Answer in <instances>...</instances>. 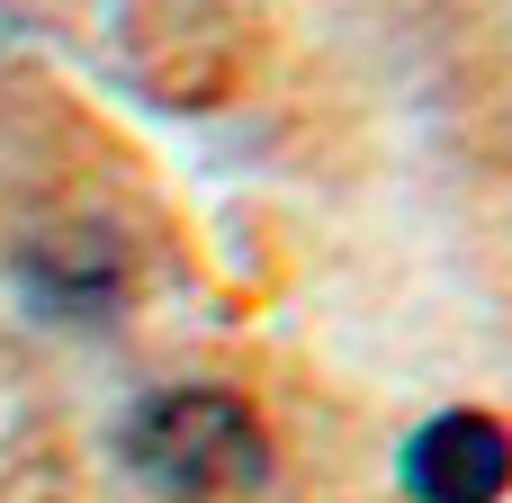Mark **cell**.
I'll return each mask as SVG.
<instances>
[{
	"mask_svg": "<svg viewBox=\"0 0 512 503\" xmlns=\"http://www.w3.org/2000/svg\"><path fill=\"white\" fill-rule=\"evenodd\" d=\"M18 288H27V306L54 315V324H108V315L126 306L135 270H126V243H117L108 225H45V234L18 252Z\"/></svg>",
	"mask_w": 512,
	"mask_h": 503,
	"instance_id": "7a4b0ae2",
	"label": "cell"
},
{
	"mask_svg": "<svg viewBox=\"0 0 512 503\" xmlns=\"http://www.w3.org/2000/svg\"><path fill=\"white\" fill-rule=\"evenodd\" d=\"M117 459L171 503L243 495L270 468V432L252 423V405L234 387H162L117 423Z\"/></svg>",
	"mask_w": 512,
	"mask_h": 503,
	"instance_id": "6da1fadb",
	"label": "cell"
},
{
	"mask_svg": "<svg viewBox=\"0 0 512 503\" xmlns=\"http://www.w3.org/2000/svg\"><path fill=\"white\" fill-rule=\"evenodd\" d=\"M504 486H512V432L477 405L432 414L405 441V495L414 503H495Z\"/></svg>",
	"mask_w": 512,
	"mask_h": 503,
	"instance_id": "3957f363",
	"label": "cell"
}]
</instances>
